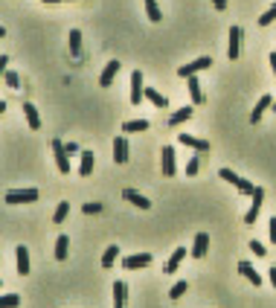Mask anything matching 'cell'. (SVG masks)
Listing matches in <instances>:
<instances>
[{
	"label": "cell",
	"instance_id": "obj_35",
	"mask_svg": "<svg viewBox=\"0 0 276 308\" xmlns=\"http://www.w3.org/2000/svg\"><path fill=\"white\" fill-rule=\"evenodd\" d=\"M236 189H239L241 195H253V189H256V186H253V183H250V181H244V178H241V181H239V186H236Z\"/></svg>",
	"mask_w": 276,
	"mask_h": 308
},
{
	"label": "cell",
	"instance_id": "obj_21",
	"mask_svg": "<svg viewBox=\"0 0 276 308\" xmlns=\"http://www.w3.org/2000/svg\"><path fill=\"white\" fill-rule=\"evenodd\" d=\"M67 41H70V55L73 58H81V32L79 29H70Z\"/></svg>",
	"mask_w": 276,
	"mask_h": 308
},
{
	"label": "cell",
	"instance_id": "obj_20",
	"mask_svg": "<svg viewBox=\"0 0 276 308\" xmlns=\"http://www.w3.org/2000/svg\"><path fill=\"white\" fill-rule=\"evenodd\" d=\"M93 166H96V157H93L90 151H81V166H79V174H81V178H90Z\"/></svg>",
	"mask_w": 276,
	"mask_h": 308
},
{
	"label": "cell",
	"instance_id": "obj_36",
	"mask_svg": "<svg viewBox=\"0 0 276 308\" xmlns=\"http://www.w3.org/2000/svg\"><path fill=\"white\" fill-rule=\"evenodd\" d=\"M198 169H201V157H192L186 163V174H198Z\"/></svg>",
	"mask_w": 276,
	"mask_h": 308
},
{
	"label": "cell",
	"instance_id": "obj_40",
	"mask_svg": "<svg viewBox=\"0 0 276 308\" xmlns=\"http://www.w3.org/2000/svg\"><path fill=\"white\" fill-rule=\"evenodd\" d=\"M209 3H213V6H215L218 12H224V9H227V0H209Z\"/></svg>",
	"mask_w": 276,
	"mask_h": 308
},
{
	"label": "cell",
	"instance_id": "obj_25",
	"mask_svg": "<svg viewBox=\"0 0 276 308\" xmlns=\"http://www.w3.org/2000/svg\"><path fill=\"white\" fill-rule=\"evenodd\" d=\"M239 271H241V276H244V279H250L253 285H262V276L253 271V265H250V262H239Z\"/></svg>",
	"mask_w": 276,
	"mask_h": 308
},
{
	"label": "cell",
	"instance_id": "obj_24",
	"mask_svg": "<svg viewBox=\"0 0 276 308\" xmlns=\"http://www.w3.org/2000/svg\"><path fill=\"white\" fill-rule=\"evenodd\" d=\"M125 294H128V285L114 282V308H125Z\"/></svg>",
	"mask_w": 276,
	"mask_h": 308
},
{
	"label": "cell",
	"instance_id": "obj_5",
	"mask_svg": "<svg viewBox=\"0 0 276 308\" xmlns=\"http://www.w3.org/2000/svg\"><path fill=\"white\" fill-rule=\"evenodd\" d=\"M38 201V189H9L6 192V204H32Z\"/></svg>",
	"mask_w": 276,
	"mask_h": 308
},
{
	"label": "cell",
	"instance_id": "obj_30",
	"mask_svg": "<svg viewBox=\"0 0 276 308\" xmlns=\"http://www.w3.org/2000/svg\"><path fill=\"white\" fill-rule=\"evenodd\" d=\"M20 294H0V308H18Z\"/></svg>",
	"mask_w": 276,
	"mask_h": 308
},
{
	"label": "cell",
	"instance_id": "obj_37",
	"mask_svg": "<svg viewBox=\"0 0 276 308\" xmlns=\"http://www.w3.org/2000/svg\"><path fill=\"white\" fill-rule=\"evenodd\" d=\"M84 215H99V212H102V204H84Z\"/></svg>",
	"mask_w": 276,
	"mask_h": 308
},
{
	"label": "cell",
	"instance_id": "obj_26",
	"mask_svg": "<svg viewBox=\"0 0 276 308\" xmlns=\"http://www.w3.org/2000/svg\"><path fill=\"white\" fill-rule=\"evenodd\" d=\"M67 250H70V238H67V236H58V238H55V259H58V262H64V259H67Z\"/></svg>",
	"mask_w": 276,
	"mask_h": 308
},
{
	"label": "cell",
	"instance_id": "obj_45",
	"mask_svg": "<svg viewBox=\"0 0 276 308\" xmlns=\"http://www.w3.org/2000/svg\"><path fill=\"white\" fill-rule=\"evenodd\" d=\"M3 111H6V102H0V117H3Z\"/></svg>",
	"mask_w": 276,
	"mask_h": 308
},
{
	"label": "cell",
	"instance_id": "obj_48",
	"mask_svg": "<svg viewBox=\"0 0 276 308\" xmlns=\"http://www.w3.org/2000/svg\"><path fill=\"white\" fill-rule=\"evenodd\" d=\"M0 288H3V279H0Z\"/></svg>",
	"mask_w": 276,
	"mask_h": 308
},
{
	"label": "cell",
	"instance_id": "obj_32",
	"mask_svg": "<svg viewBox=\"0 0 276 308\" xmlns=\"http://www.w3.org/2000/svg\"><path fill=\"white\" fill-rule=\"evenodd\" d=\"M186 291H189L186 282H175V285H172V291H169V297H172V299H180Z\"/></svg>",
	"mask_w": 276,
	"mask_h": 308
},
{
	"label": "cell",
	"instance_id": "obj_47",
	"mask_svg": "<svg viewBox=\"0 0 276 308\" xmlns=\"http://www.w3.org/2000/svg\"><path fill=\"white\" fill-rule=\"evenodd\" d=\"M3 35H6V29H3V27H0V38H3Z\"/></svg>",
	"mask_w": 276,
	"mask_h": 308
},
{
	"label": "cell",
	"instance_id": "obj_10",
	"mask_svg": "<svg viewBox=\"0 0 276 308\" xmlns=\"http://www.w3.org/2000/svg\"><path fill=\"white\" fill-rule=\"evenodd\" d=\"M119 67H122L119 61H108L105 70H102V76H99V84H102V87H111L114 79H116V73H119Z\"/></svg>",
	"mask_w": 276,
	"mask_h": 308
},
{
	"label": "cell",
	"instance_id": "obj_27",
	"mask_svg": "<svg viewBox=\"0 0 276 308\" xmlns=\"http://www.w3.org/2000/svg\"><path fill=\"white\" fill-rule=\"evenodd\" d=\"M70 215V201H61L53 212V224H64V218Z\"/></svg>",
	"mask_w": 276,
	"mask_h": 308
},
{
	"label": "cell",
	"instance_id": "obj_41",
	"mask_svg": "<svg viewBox=\"0 0 276 308\" xmlns=\"http://www.w3.org/2000/svg\"><path fill=\"white\" fill-rule=\"evenodd\" d=\"M270 241H273V245H276V215L270 218Z\"/></svg>",
	"mask_w": 276,
	"mask_h": 308
},
{
	"label": "cell",
	"instance_id": "obj_39",
	"mask_svg": "<svg viewBox=\"0 0 276 308\" xmlns=\"http://www.w3.org/2000/svg\"><path fill=\"white\" fill-rule=\"evenodd\" d=\"M250 250H253L256 256H265V253H267V247H265V245H259V241H250Z\"/></svg>",
	"mask_w": 276,
	"mask_h": 308
},
{
	"label": "cell",
	"instance_id": "obj_14",
	"mask_svg": "<svg viewBox=\"0 0 276 308\" xmlns=\"http://www.w3.org/2000/svg\"><path fill=\"white\" fill-rule=\"evenodd\" d=\"M206 250H209V236H206V233H198L195 245H192V256H195V259H204Z\"/></svg>",
	"mask_w": 276,
	"mask_h": 308
},
{
	"label": "cell",
	"instance_id": "obj_18",
	"mask_svg": "<svg viewBox=\"0 0 276 308\" xmlns=\"http://www.w3.org/2000/svg\"><path fill=\"white\" fill-rule=\"evenodd\" d=\"M270 105H273V99H270V96H259V102H256V108H253V114H250V122H259V119H262V114H265L267 108H270Z\"/></svg>",
	"mask_w": 276,
	"mask_h": 308
},
{
	"label": "cell",
	"instance_id": "obj_15",
	"mask_svg": "<svg viewBox=\"0 0 276 308\" xmlns=\"http://www.w3.org/2000/svg\"><path fill=\"white\" fill-rule=\"evenodd\" d=\"M186 84H189V96H192V105H201V102H204L201 79H198V76H189V79H186Z\"/></svg>",
	"mask_w": 276,
	"mask_h": 308
},
{
	"label": "cell",
	"instance_id": "obj_46",
	"mask_svg": "<svg viewBox=\"0 0 276 308\" xmlns=\"http://www.w3.org/2000/svg\"><path fill=\"white\" fill-rule=\"evenodd\" d=\"M44 3H64V0H44Z\"/></svg>",
	"mask_w": 276,
	"mask_h": 308
},
{
	"label": "cell",
	"instance_id": "obj_2",
	"mask_svg": "<svg viewBox=\"0 0 276 308\" xmlns=\"http://www.w3.org/2000/svg\"><path fill=\"white\" fill-rule=\"evenodd\" d=\"M50 148H53V154H55V166H58V172L67 174V172H70V154H67L64 143H61V140H53Z\"/></svg>",
	"mask_w": 276,
	"mask_h": 308
},
{
	"label": "cell",
	"instance_id": "obj_1",
	"mask_svg": "<svg viewBox=\"0 0 276 308\" xmlns=\"http://www.w3.org/2000/svg\"><path fill=\"white\" fill-rule=\"evenodd\" d=\"M209 67H213V58H209V55H201V58H195V61L178 67V76L180 79H189V76H198L201 70H209Z\"/></svg>",
	"mask_w": 276,
	"mask_h": 308
},
{
	"label": "cell",
	"instance_id": "obj_16",
	"mask_svg": "<svg viewBox=\"0 0 276 308\" xmlns=\"http://www.w3.org/2000/svg\"><path fill=\"white\" fill-rule=\"evenodd\" d=\"M114 160L116 163H128V140L125 137H116L114 140Z\"/></svg>",
	"mask_w": 276,
	"mask_h": 308
},
{
	"label": "cell",
	"instance_id": "obj_29",
	"mask_svg": "<svg viewBox=\"0 0 276 308\" xmlns=\"http://www.w3.org/2000/svg\"><path fill=\"white\" fill-rule=\"evenodd\" d=\"M145 3V12H148V20H154V24H160V6H157V0H143Z\"/></svg>",
	"mask_w": 276,
	"mask_h": 308
},
{
	"label": "cell",
	"instance_id": "obj_7",
	"mask_svg": "<svg viewBox=\"0 0 276 308\" xmlns=\"http://www.w3.org/2000/svg\"><path fill=\"white\" fill-rule=\"evenodd\" d=\"M148 265H152V256L148 253H134V256H125L122 259L125 271H137V268H148Z\"/></svg>",
	"mask_w": 276,
	"mask_h": 308
},
{
	"label": "cell",
	"instance_id": "obj_28",
	"mask_svg": "<svg viewBox=\"0 0 276 308\" xmlns=\"http://www.w3.org/2000/svg\"><path fill=\"white\" fill-rule=\"evenodd\" d=\"M189 117H192V108H180V111H175V114L169 117V125L178 128V125H183V122H186Z\"/></svg>",
	"mask_w": 276,
	"mask_h": 308
},
{
	"label": "cell",
	"instance_id": "obj_11",
	"mask_svg": "<svg viewBox=\"0 0 276 308\" xmlns=\"http://www.w3.org/2000/svg\"><path fill=\"white\" fill-rule=\"evenodd\" d=\"M183 259H186V247H178V250H175V253L166 259V265H163V273H175V271L180 268V262H183Z\"/></svg>",
	"mask_w": 276,
	"mask_h": 308
},
{
	"label": "cell",
	"instance_id": "obj_19",
	"mask_svg": "<svg viewBox=\"0 0 276 308\" xmlns=\"http://www.w3.org/2000/svg\"><path fill=\"white\" fill-rule=\"evenodd\" d=\"M145 99L152 102L154 108H169V99H166L157 87H145Z\"/></svg>",
	"mask_w": 276,
	"mask_h": 308
},
{
	"label": "cell",
	"instance_id": "obj_8",
	"mask_svg": "<svg viewBox=\"0 0 276 308\" xmlns=\"http://www.w3.org/2000/svg\"><path fill=\"white\" fill-rule=\"evenodd\" d=\"M241 50V27H230V44H227V58L236 61Z\"/></svg>",
	"mask_w": 276,
	"mask_h": 308
},
{
	"label": "cell",
	"instance_id": "obj_38",
	"mask_svg": "<svg viewBox=\"0 0 276 308\" xmlns=\"http://www.w3.org/2000/svg\"><path fill=\"white\" fill-rule=\"evenodd\" d=\"M6 70H9V55H0V82H3Z\"/></svg>",
	"mask_w": 276,
	"mask_h": 308
},
{
	"label": "cell",
	"instance_id": "obj_22",
	"mask_svg": "<svg viewBox=\"0 0 276 308\" xmlns=\"http://www.w3.org/2000/svg\"><path fill=\"white\" fill-rule=\"evenodd\" d=\"M116 259H119V247H116V245L105 247V253H102V268H105V271H111Z\"/></svg>",
	"mask_w": 276,
	"mask_h": 308
},
{
	"label": "cell",
	"instance_id": "obj_33",
	"mask_svg": "<svg viewBox=\"0 0 276 308\" xmlns=\"http://www.w3.org/2000/svg\"><path fill=\"white\" fill-rule=\"evenodd\" d=\"M218 174H221V178H224L227 183H232V186H239V181H241V178H239L236 172H232V169H221Z\"/></svg>",
	"mask_w": 276,
	"mask_h": 308
},
{
	"label": "cell",
	"instance_id": "obj_9",
	"mask_svg": "<svg viewBox=\"0 0 276 308\" xmlns=\"http://www.w3.org/2000/svg\"><path fill=\"white\" fill-rule=\"evenodd\" d=\"M180 145H189V148H195L198 154H209V143H206V140H198V137H192V134H183V131H180Z\"/></svg>",
	"mask_w": 276,
	"mask_h": 308
},
{
	"label": "cell",
	"instance_id": "obj_13",
	"mask_svg": "<svg viewBox=\"0 0 276 308\" xmlns=\"http://www.w3.org/2000/svg\"><path fill=\"white\" fill-rule=\"evenodd\" d=\"M122 198L131 201L134 207H140V209H148V207H152V201L145 198V195H140L137 189H122Z\"/></svg>",
	"mask_w": 276,
	"mask_h": 308
},
{
	"label": "cell",
	"instance_id": "obj_4",
	"mask_svg": "<svg viewBox=\"0 0 276 308\" xmlns=\"http://www.w3.org/2000/svg\"><path fill=\"white\" fill-rule=\"evenodd\" d=\"M145 99V84H143V73L140 70H134L131 73V105L137 108L140 102Z\"/></svg>",
	"mask_w": 276,
	"mask_h": 308
},
{
	"label": "cell",
	"instance_id": "obj_34",
	"mask_svg": "<svg viewBox=\"0 0 276 308\" xmlns=\"http://www.w3.org/2000/svg\"><path fill=\"white\" fill-rule=\"evenodd\" d=\"M3 82H6V84H9V87H20V79H18V73H15V70H6V76H3Z\"/></svg>",
	"mask_w": 276,
	"mask_h": 308
},
{
	"label": "cell",
	"instance_id": "obj_31",
	"mask_svg": "<svg viewBox=\"0 0 276 308\" xmlns=\"http://www.w3.org/2000/svg\"><path fill=\"white\" fill-rule=\"evenodd\" d=\"M273 20H276V3H273V6H267V12L259 18V27H270Z\"/></svg>",
	"mask_w": 276,
	"mask_h": 308
},
{
	"label": "cell",
	"instance_id": "obj_42",
	"mask_svg": "<svg viewBox=\"0 0 276 308\" xmlns=\"http://www.w3.org/2000/svg\"><path fill=\"white\" fill-rule=\"evenodd\" d=\"M64 148H67V154H76V151H79V143H67Z\"/></svg>",
	"mask_w": 276,
	"mask_h": 308
},
{
	"label": "cell",
	"instance_id": "obj_23",
	"mask_svg": "<svg viewBox=\"0 0 276 308\" xmlns=\"http://www.w3.org/2000/svg\"><path fill=\"white\" fill-rule=\"evenodd\" d=\"M145 128H148V119H128V122H122L125 134H140V131H145Z\"/></svg>",
	"mask_w": 276,
	"mask_h": 308
},
{
	"label": "cell",
	"instance_id": "obj_3",
	"mask_svg": "<svg viewBox=\"0 0 276 308\" xmlns=\"http://www.w3.org/2000/svg\"><path fill=\"white\" fill-rule=\"evenodd\" d=\"M160 163H163V178H175V172H178V166H175V148L172 145H163L160 148Z\"/></svg>",
	"mask_w": 276,
	"mask_h": 308
},
{
	"label": "cell",
	"instance_id": "obj_43",
	"mask_svg": "<svg viewBox=\"0 0 276 308\" xmlns=\"http://www.w3.org/2000/svg\"><path fill=\"white\" fill-rule=\"evenodd\" d=\"M267 61H270V70L276 73V50H273V53H270V58H267Z\"/></svg>",
	"mask_w": 276,
	"mask_h": 308
},
{
	"label": "cell",
	"instance_id": "obj_12",
	"mask_svg": "<svg viewBox=\"0 0 276 308\" xmlns=\"http://www.w3.org/2000/svg\"><path fill=\"white\" fill-rule=\"evenodd\" d=\"M15 259H18V273H20V276H27L32 268H29V250L24 245L15 247Z\"/></svg>",
	"mask_w": 276,
	"mask_h": 308
},
{
	"label": "cell",
	"instance_id": "obj_44",
	"mask_svg": "<svg viewBox=\"0 0 276 308\" xmlns=\"http://www.w3.org/2000/svg\"><path fill=\"white\" fill-rule=\"evenodd\" d=\"M267 276H270V282H273V288H276V268H270V271H267Z\"/></svg>",
	"mask_w": 276,
	"mask_h": 308
},
{
	"label": "cell",
	"instance_id": "obj_6",
	"mask_svg": "<svg viewBox=\"0 0 276 308\" xmlns=\"http://www.w3.org/2000/svg\"><path fill=\"white\" fill-rule=\"evenodd\" d=\"M262 204H265V189L262 186H256L253 189V207L247 209V215H244V224H256V218H259V209H262Z\"/></svg>",
	"mask_w": 276,
	"mask_h": 308
},
{
	"label": "cell",
	"instance_id": "obj_49",
	"mask_svg": "<svg viewBox=\"0 0 276 308\" xmlns=\"http://www.w3.org/2000/svg\"><path fill=\"white\" fill-rule=\"evenodd\" d=\"M273 111H276V102H273Z\"/></svg>",
	"mask_w": 276,
	"mask_h": 308
},
{
	"label": "cell",
	"instance_id": "obj_17",
	"mask_svg": "<svg viewBox=\"0 0 276 308\" xmlns=\"http://www.w3.org/2000/svg\"><path fill=\"white\" fill-rule=\"evenodd\" d=\"M24 117H27V122H29V128H32V131H38V128H41V117H38V108L32 105V102H24Z\"/></svg>",
	"mask_w": 276,
	"mask_h": 308
}]
</instances>
